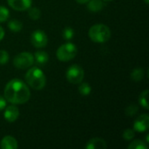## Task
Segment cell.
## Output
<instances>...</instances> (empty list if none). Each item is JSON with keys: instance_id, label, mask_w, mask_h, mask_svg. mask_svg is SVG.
I'll use <instances>...</instances> for the list:
<instances>
[{"instance_id": "obj_18", "label": "cell", "mask_w": 149, "mask_h": 149, "mask_svg": "<svg viewBox=\"0 0 149 149\" xmlns=\"http://www.w3.org/2000/svg\"><path fill=\"white\" fill-rule=\"evenodd\" d=\"M148 90H145L144 92L141 93L139 98L140 104L144 107L145 109H148Z\"/></svg>"}, {"instance_id": "obj_20", "label": "cell", "mask_w": 149, "mask_h": 149, "mask_svg": "<svg viewBox=\"0 0 149 149\" xmlns=\"http://www.w3.org/2000/svg\"><path fill=\"white\" fill-rule=\"evenodd\" d=\"M92 88L90 86L89 84L87 83H82L79 86V92L80 93V94L84 95V96H87L91 93Z\"/></svg>"}, {"instance_id": "obj_10", "label": "cell", "mask_w": 149, "mask_h": 149, "mask_svg": "<svg viewBox=\"0 0 149 149\" xmlns=\"http://www.w3.org/2000/svg\"><path fill=\"white\" fill-rule=\"evenodd\" d=\"M4 119L8 122H14L19 115V110L15 106H9L4 108Z\"/></svg>"}, {"instance_id": "obj_11", "label": "cell", "mask_w": 149, "mask_h": 149, "mask_svg": "<svg viewBox=\"0 0 149 149\" xmlns=\"http://www.w3.org/2000/svg\"><path fill=\"white\" fill-rule=\"evenodd\" d=\"M0 147L2 149H17L18 145L15 138L8 135L2 139L0 142Z\"/></svg>"}, {"instance_id": "obj_3", "label": "cell", "mask_w": 149, "mask_h": 149, "mask_svg": "<svg viewBox=\"0 0 149 149\" xmlns=\"http://www.w3.org/2000/svg\"><path fill=\"white\" fill-rule=\"evenodd\" d=\"M89 38L95 43H105L111 38V31L108 26L103 24L93 25L89 30Z\"/></svg>"}, {"instance_id": "obj_23", "label": "cell", "mask_w": 149, "mask_h": 149, "mask_svg": "<svg viewBox=\"0 0 149 149\" xmlns=\"http://www.w3.org/2000/svg\"><path fill=\"white\" fill-rule=\"evenodd\" d=\"M138 106L135 105V104H132L130 106H128L126 109V114L127 116H134L137 112H138Z\"/></svg>"}, {"instance_id": "obj_7", "label": "cell", "mask_w": 149, "mask_h": 149, "mask_svg": "<svg viewBox=\"0 0 149 149\" xmlns=\"http://www.w3.org/2000/svg\"><path fill=\"white\" fill-rule=\"evenodd\" d=\"M31 43L36 48H43L46 46L48 42V38L46 34L41 30L34 31L31 35Z\"/></svg>"}, {"instance_id": "obj_4", "label": "cell", "mask_w": 149, "mask_h": 149, "mask_svg": "<svg viewBox=\"0 0 149 149\" xmlns=\"http://www.w3.org/2000/svg\"><path fill=\"white\" fill-rule=\"evenodd\" d=\"M78 49L74 44L72 43H66L62 45L58 50H57V58L60 61H70L72 58H75L77 55Z\"/></svg>"}, {"instance_id": "obj_26", "label": "cell", "mask_w": 149, "mask_h": 149, "mask_svg": "<svg viewBox=\"0 0 149 149\" xmlns=\"http://www.w3.org/2000/svg\"><path fill=\"white\" fill-rule=\"evenodd\" d=\"M6 107V100L3 96H0V111L3 110Z\"/></svg>"}, {"instance_id": "obj_28", "label": "cell", "mask_w": 149, "mask_h": 149, "mask_svg": "<svg viewBox=\"0 0 149 149\" xmlns=\"http://www.w3.org/2000/svg\"><path fill=\"white\" fill-rule=\"evenodd\" d=\"M89 0H76V2L77 3H87Z\"/></svg>"}, {"instance_id": "obj_13", "label": "cell", "mask_w": 149, "mask_h": 149, "mask_svg": "<svg viewBox=\"0 0 149 149\" xmlns=\"http://www.w3.org/2000/svg\"><path fill=\"white\" fill-rule=\"evenodd\" d=\"M33 57H34V62H36V64L38 65H43L46 64L49 59L48 54L44 51L36 52Z\"/></svg>"}, {"instance_id": "obj_17", "label": "cell", "mask_w": 149, "mask_h": 149, "mask_svg": "<svg viewBox=\"0 0 149 149\" xmlns=\"http://www.w3.org/2000/svg\"><path fill=\"white\" fill-rule=\"evenodd\" d=\"M128 149H148L147 144L141 141V140H135L133 142H131V144L127 147Z\"/></svg>"}, {"instance_id": "obj_9", "label": "cell", "mask_w": 149, "mask_h": 149, "mask_svg": "<svg viewBox=\"0 0 149 149\" xmlns=\"http://www.w3.org/2000/svg\"><path fill=\"white\" fill-rule=\"evenodd\" d=\"M31 2L32 0H7L8 4L18 11L28 10L31 5Z\"/></svg>"}, {"instance_id": "obj_14", "label": "cell", "mask_w": 149, "mask_h": 149, "mask_svg": "<svg viewBox=\"0 0 149 149\" xmlns=\"http://www.w3.org/2000/svg\"><path fill=\"white\" fill-rule=\"evenodd\" d=\"M87 3V8L91 12H98L104 8V3L101 0H89Z\"/></svg>"}, {"instance_id": "obj_19", "label": "cell", "mask_w": 149, "mask_h": 149, "mask_svg": "<svg viewBox=\"0 0 149 149\" xmlns=\"http://www.w3.org/2000/svg\"><path fill=\"white\" fill-rule=\"evenodd\" d=\"M28 15L29 17L33 19V20H37L41 16V12L39 10V9L36 8V7H33V8H29L28 9Z\"/></svg>"}, {"instance_id": "obj_8", "label": "cell", "mask_w": 149, "mask_h": 149, "mask_svg": "<svg viewBox=\"0 0 149 149\" xmlns=\"http://www.w3.org/2000/svg\"><path fill=\"white\" fill-rule=\"evenodd\" d=\"M149 127V116L147 113L140 115L134 123V128L139 133L145 132Z\"/></svg>"}, {"instance_id": "obj_6", "label": "cell", "mask_w": 149, "mask_h": 149, "mask_svg": "<svg viewBox=\"0 0 149 149\" xmlns=\"http://www.w3.org/2000/svg\"><path fill=\"white\" fill-rule=\"evenodd\" d=\"M85 76L84 70L79 65H71L66 72V79L72 84L80 83Z\"/></svg>"}, {"instance_id": "obj_22", "label": "cell", "mask_w": 149, "mask_h": 149, "mask_svg": "<svg viewBox=\"0 0 149 149\" xmlns=\"http://www.w3.org/2000/svg\"><path fill=\"white\" fill-rule=\"evenodd\" d=\"M74 36V31L73 29L70 27H66L63 30V38L66 40H70Z\"/></svg>"}, {"instance_id": "obj_29", "label": "cell", "mask_w": 149, "mask_h": 149, "mask_svg": "<svg viewBox=\"0 0 149 149\" xmlns=\"http://www.w3.org/2000/svg\"><path fill=\"white\" fill-rule=\"evenodd\" d=\"M144 2H145L146 3H149V0H144Z\"/></svg>"}, {"instance_id": "obj_5", "label": "cell", "mask_w": 149, "mask_h": 149, "mask_svg": "<svg viewBox=\"0 0 149 149\" xmlns=\"http://www.w3.org/2000/svg\"><path fill=\"white\" fill-rule=\"evenodd\" d=\"M34 63V57L30 52H21L13 59V65L17 69H26L31 66Z\"/></svg>"}, {"instance_id": "obj_12", "label": "cell", "mask_w": 149, "mask_h": 149, "mask_svg": "<svg viewBox=\"0 0 149 149\" xmlns=\"http://www.w3.org/2000/svg\"><path fill=\"white\" fill-rule=\"evenodd\" d=\"M106 148H107L106 141L100 138L91 139L86 145V149H105Z\"/></svg>"}, {"instance_id": "obj_24", "label": "cell", "mask_w": 149, "mask_h": 149, "mask_svg": "<svg viewBox=\"0 0 149 149\" xmlns=\"http://www.w3.org/2000/svg\"><path fill=\"white\" fill-rule=\"evenodd\" d=\"M9 60V54L4 50H0V65H5Z\"/></svg>"}, {"instance_id": "obj_30", "label": "cell", "mask_w": 149, "mask_h": 149, "mask_svg": "<svg viewBox=\"0 0 149 149\" xmlns=\"http://www.w3.org/2000/svg\"><path fill=\"white\" fill-rule=\"evenodd\" d=\"M104 1H112V0H104Z\"/></svg>"}, {"instance_id": "obj_25", "label": "cell", "mask_w": 149, "mask_h": 149, "mask_svg": "<svg viewBox=\"0 0 149 149\" xmlns=\"http://www.w3.org/2000/svg\"><path fill=\"white\" fill-rule=\"evenodd\" d=\"M122 136H123V138H124L126 141H130V140H132V139L134 137V130H132V129H130V128L126 129V130L124 131Z\"/></svg>"}, {"instance_id": "obj_1", "label": "cell", "mask_w": 149, "mask_h": 149, "mask_svg": "<svg viewBox=\"0 0 149 149\" xmlns=\"http://www.w3.org/2000/svg\"><path fill=\"white\" fill-rule=\"evenodd\" d=\"M30 97L29 87L19 79H13L5 86L4 98L11 104L20 105L26 103Z\"/></svg>"}, {"instance_id": "obj_27", "label": "cell", "mask_w": 149, "mask_h": 149, "mask_svg": "<svg viewBox=\"0 0 149 149\" xmlns=\"http://www.w3.org/2000/svg\"><path fill=\"white\" fill-rule=\"evenodd\" d=\"M4 37V30L3 29V27L0 26V41Z\"/></svg>"}, {"instance_id": "obj_16", "label": "cell", "mask_w": 149, "mask_h": 149, "mask_svg": "<svg viewBox=\"0 0 149 149\" xmlns=\"http://www.w3.org/2000/svg\"><path fill=\"white\" fill-rule=\"evenodd\" d=\"M144 78V70L142 68H135L131 72V79L135 82L142 80Z\"/></svg>"}, {"instance_id": "obj_21", "label": "cell", "mask_w": 149, "mask_h": 149, "mask_svg": "<svg viewBox=\"0 0 149 149\" xmlns=\"http://www.w3.org/2000/svg\"><path fill=\"white\" fill-rule=\"evenodd\" d=\"M9 16H10V12L8 9L4 6L0 5V23L6 21L9 18Z\"/></svg>"}, {"instance_id": "obj_2", "label": "cell", "mask_w": 149, "mask_h": 149, "mask_svg": "<svg viewBox=\"0 0 149 149\" xmlns=\"http://www.w3.org/2000/svg\"><path fill=\"white\" fill-rule=\"evenodd\" d=\"M25 80L29 86L34 90H41L45 87L46 78L43 71L38 67L31 68L25 74Z\"/></svg>"}, {"instance_id": "obj_15", "label": "cell", "mask_w": 149, "mask_h": 149, "mask_svg": "<svg viewBox=\"0 0 149 149\" xmlns=\"http://www.w3.org/2000/svg\"><path fill=\"white\" fill-rule=\"evenodd\" d=\"M8 28L13 32H19L23 28V24L21 21L17 19H11L8 23Z\"/></svg>"}]
</instances>
